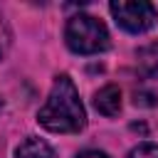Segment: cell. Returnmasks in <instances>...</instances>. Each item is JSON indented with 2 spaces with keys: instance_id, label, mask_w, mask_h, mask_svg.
Returning <instances> with one entry per match:
<instances>
[{
  "instance_id": "obj_1",
  "label": "cell",
  "mask_w": 158,
  "mask_h": 158,
  "mask_svg": "<svg viewBox=\"0 0 158 158\" xmlns=\"http://www.w3.org/2000/svg\"><path fill=\"white\" fill-rule=\"evenodd\" d=\"M37 123L52 133H79L86 128V111L69 74H57L47 101L37 111Z\"/></svg>"
},
{
  "instance_id": "obj_2",
  "label": "cell",
  "mask_w": 158,
  "mask_h": 158,
  "mask_svg": "<svg viewBox=\"0 0 158 158\" xmlns=\"http://www.w3.org/2000/svg\"><path fill=\"white\" fill-rule=\"evenodd\" d=\"M64 42L77 54H99L111 47V37L106 25L86 12H77L67 20L64 27Z\"/></svg>"
},
{
  "instance_id": "obj_3",
  "label": "cell",
  "mask_w": 158,
  "mask_h": 158,
  "mask_svg": "<svg viewBox=\"0 0 158 158\" xmlns=\"http://www.w3.org/2000/svg\"><path fill=\"white\" fill-rule=\"evenodd\" d=\"M109 10H111L116 25L133 35L151 30L158 17L156 5L148 0H114V2H109Z\"/></svg>"
},
{
  "instance_id": "obj_4",
  "label": "cell",
  "mask_w": 158,
  "mask_h": 158,
  "mask_svg": "<svg viewBox=\"0 0 158 158\" xmlns=\"http://www.w3.org/2000/svg\"><path fill=\"white\" fill-rule=\"evenodd\" d=\"M94 109L104 116H116L121 111V89L116 84H106L94 94Z\"/></svg>"
},
{
  "instance_id": "obj_5",
  "label": "cell",
  "mask_w": 158,
  "mask_h": 158,
  "mask_svg": "<svg viewBox=\"0 0 158 158\" xmlns=\"http://www.w3.org/2000/svg\"><path fill=\"white\" fill-rule=\"evenodd\" d=\"M15 158H57L54 148L37 136H27L17 148H15Z\"/></svg>"
},
{
  "instance_id": "obj_6",
  "label": "cell",
  "mask_w": 158,
  "mask_h": 158,
  "mask_svg": "<svg viewBox=\"0 0 158 158\" xmlns=\"http://www.w3.org/2000/svg\"><path fill=\"white\" fill-rule=\"evenodd\" d=\"M138 67H141L143 74L158 79V42L138 49Z\"/></svg>"
},
{
  "instance_id": "obj_7",
  "label": "cell",
  "mask_w": 158,
  "mask_h": 158,
  "mask_svg": "<svg viewBox=\"0 0 158 158\" xmlns=\"http://www.w3.org/2000/svg\"><path fill=\"white\" fill-rule=\"evenodd\" d=\"M128 158H158V143L143 141L128 151Z\"/></svg>"
},
{
  "instance_id": "obj_8",
  "label": "cell",
  "mask_w": 158,
  "mask_h": 158,
  "mask_svg": "<svg viewBox=\"0 0 158 158\" xmlns=\"http://www.w3.org/2000/svg\"><path fill=\"white\" fill-rule=\"evenodd\" d=\"M77 158H109L104 151H94V148H89V151H81Z\"/></svg>"
},
{
  "instance_id": "obj_9",
  "label": "cell",
  "mask_w": 158,
  "mask_h": 158,
  "mask_svg": "<svg viewBox=\"0 0 158 158\" xmlns=\"http://www.w3.org/2000/svg\"><path fill=\"white\" fill-rule=\"evenodd\" d=\"M0 57H2V52H0Z\"/></svg>"
}]
</instances>
